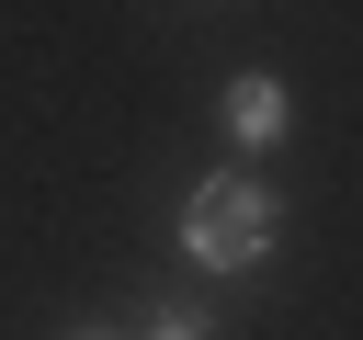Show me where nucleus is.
Instances as JSON below:
<instances>
[{
    "label": "nucleus",
    "mask_w": 363,
    "mask_h": 340,
    "mask_svg": "<svg viewBox=\"0 0 363 340\" xmlns=\"http://www.w3.org/2000/svg\"><path fill=\"white\" fill-rule=\"evenodd\" d=\"M170 238H182V261H193V272L238 283V272H261V261L284 249V193H272L261 170H204V181L182 193Z\"/></svg>",
    "instance_id": "obj_1"
},
{
    "label": "nucleus",
    "mask_w": 363,
    "mask_h": 340,
    "mask_svg": "<svg viewBox=\"0 0 363 340\" xmlns=\"http://www.w3.org/2000/svg\"><path fill=\"white\" fill-rule=\"evenodd\" d=\"M216 136H227L238 159H272V147L295 136V91H284L272 68H238V79L216 91Z\"/></svg>",
    "instance_id": "obj_2"
},
{
    "label": "nucleus",
    "mask_w": 363,
    "mask_h": 340,
    "mask_svg": "<svg viewBox=\"0 0 363 340\" xmlns=\"http://www.w3.org/2000/svg\"><path fill=\"white\" fill-rule=\"evenodd\" d=\"M125 340H216V317H204V306H182V295H170V306H147V317H136V329H125Z\"/></svg>",
    "instance_id": "obj_3"
},
{
    "label": "nucleus",
    "mask_w": 363,
    "mask_h": 340,
    "mask_svg": "<svg viewBox=\"0 0 363 340\" xmlns=\"http://www.w3.org/2000/svg\"><path fill=\"white\" fill-rule=\"evenodd\" d=\"M57 340H125V329H57Z\"/></svg>",
    "instance_id": "obj_4"
}]
</instances>
